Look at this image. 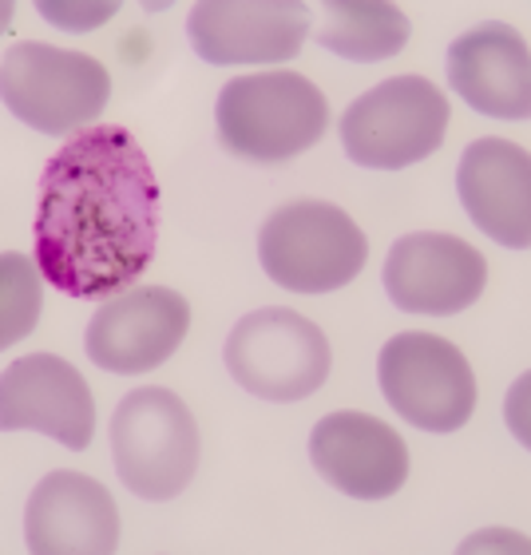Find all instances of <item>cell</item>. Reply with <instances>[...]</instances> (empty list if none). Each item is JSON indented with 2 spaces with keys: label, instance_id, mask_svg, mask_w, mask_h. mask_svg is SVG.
<instances>
[{
  "label": "cell",
  "instance_id": "1",
  "mask_svg": "<svg viewBox=\"0 0 531 555\" xmlns=\"http://www.w3.org/2000/svg\"><path fill=\"white\" fill-rule=\"evenodd\" d=\"M159 243V183L131 131L83 128L48 159L36 203V267L76 301L124 294Z\"/></svg>",
  "mask_w": 531,
  "mask_h": 555
},
{
  "label": "cell",
  "instance_id": "2",
  "mask_svg": "<svg viewBox=\"0 0 531 555\" xmlns=\"http://www.w3.org/2000/svg\"><path fill=\"white\" fill-rule=\"evenodd\" d=\"M219 143L243 163H289L329 131V100L298 72L234 76L215 104Z\"/></svg>",
  "mask_w": 531,
  "mask_h": 555
},
{
  "label": "cell",
  "instance_id": "3",
  "mask_svg": "<svg viewBox=\"0 0 531 555\" xmlns=\"http://www.w3.org/2000/svg\"><path fill=\"white\" fill-rule=\"evenodd\" d=\"M370 238L337 203L298 198L277 207L258 231V262L289 294H329L365 270Z\"/></svg>",
  "mask_w": 531,
  "mask_h": 555
},
{
  "label": "cell",
  "instance_id": "4",
  "mask_svg": "<svg viewBox=\"0 0 531 555\" xmlns=\"http://www.w3.org/2000/svg\"><path fill=\"white\" fill-rule=\"evenodd\" d=\"M0 100L24 128L76 135L104 116L112 76L88 52L21 40L0 60Z\"/></svg>",
  "mask_w": 531,
  "mask_h": 555
},
{
  "label": "cell",
  "instance_id": "5",
  "mask_svg": "<svg viewBox=\"0 0 531 555\" xmlns=\"http://www.w3.org/2000/svg\"><path fill=\"white\" fill-rule=\"evenodd\" d=\"M116 476L139 500H174L198 468V425L183 397L159 385L128 393L112 413Z\"/></svg>",
  "mask_w": 531,
  "mask_h": 555
},
{
  "label": "cell",
  "instance_id": "6",
  "mask_svg": "<svg viewBox=\"0 0 531 555\" xmlns=\"http://www.w3.org/2000/svg\"><path fill=\"white\" fill-rule=\"evenodd\" d=\"M222 361L246 393L289 405L313 397L329 382L334 353L310 318L286 306H266L234 322Z\"/></svg>",
  "mask_w": 531,
  "mask_h": 555
},
{
  "label": "cell",
  "instance_id": "7",
  "mask_svg": "<svg viewBox=\"0 0 531 555\" xmlns=\"http://www.w3.org/2000/svg\"><path fill=\"white\" fill-rule=\"evenodd\" d=\"M449 131V95L425 76H393L341 116V147L358 167L401 171L428 159Z\"/></svg>",
  "mask_w": 531,
  "mask_h": 555
},
{
  "label": "cell",
  "instance_id": "8",
  "mask_svg": "<svg viewBox=\"0 0 531 555\" xmlns=\"http://www.w3.org/2000/svg\"><path fill=\"white\" fill-rule=\"evenodd\" d=\"M377 382L401 421L420 433H456L476 413V377L461 349L437 334H397L377 358Z\"/></svg>",
  "mask_w": 531,
  "mask_h": 555
},
{
  "label": "cell",
  "instance_id": "9",
  "mask_svg": "<svg viewBox=\"0 0 531 555\" xmlns=\"http://www.w3.org/2000/svg\"><path fill=\"white\" fill-rule=\"evenodd\" d=\"M313 33L306 0H195L186 40L215 68L286 64Z\"/></svg>",
  "mask_w": 531,
  "mask_h": 555
},
{
  "label": "cell",
  "instance_id": "10",
  "mask_svg": "<svg viewBox=\"0 0 531 555\" xmlns=\"http://www.w3.org/2000/svg\"><path fill=\"white\" fill-rule=\"evenodd\" d=\"M381 282L401 313L452 318L480 301L488 286V262L456 234L413 231L389 246Z\"/></svg>",
  "mask_w": 531,
  "mask_h": 555
},
{
  "label": "cell",
  "instance_id": "11",
  "mask_svg": "<svg viewBox=\"0 0 531 555\" xmlns=\"http://www.w3.org/2000/svg\"><path fill=\"white\" fill-rule=\"evenodd\" d=\"M191 330V306L179 289L139 286L104 301L88 322L83 349L100 370L116 377H139L159 370L183 346Z\"/></svg>",
  "mask_w": 531,
  "mask_h": 555
},
{
  "label": "cell",
  "instance_id": "12",
  "mask_svg": "<svg viewBox=\"0 0 531 555\" xmlns=\"http://www.w3.org/2000/svg\"><path fill=\"white\" fill-rule=\"evenodd\" d=\"M0 433H44L72 452L95 437V397L56 353H28L0 373Z\"/></svg>",
  "mask_w": 531,
  "mask_h": 555
},
{
  "label": "cell",
  "instance_id": "13",
  "mask_svg": "<svg viewBox=\"0 0 531 555\" xmlns=\"http://www.w3.org/2000/svg\"><path fill=\"white\" fill-rule=\"evenodd\" d=\"M310 461L325 485L353 500H389L409 480L401 433L370 413H329L310 433Z\"/></svg>",
  "mask_w": 531,
  "mask_h": 555
},
{
  "label": "cell",
  "instance_id": "14",
  "mask_svg": "<svg viewBox=\"0 0 531 555\" xmlns=\"http://www.w3.org/2000/svg\"><path fill=\"white\" fill-rule=\"evenodd\" d=\"M24 544L33 555H112L119 547V508L95 476H44L24 508Z\"/></svg>",
  "mask_w": 531,
  "mask_h": 555
},
{
  "label": "cell",
  "instance_id": "15",
  "mask_svg": "<svg viewBox=\"0 0 531 555\" xmlns=\"http://www.w3.org/2000/svg\"><path fill=\"white\" fill-rule=\"evenodd\" d=\"M456 191L492 243L531 250V155L511 139H476L456 167Z\"/></svg>",
  "mask_w": 531,
  "mask_h": 555
},
{
  "label": "cell",
  "instance_id": "16",
  "mask_svg": "<svg viewBox=\"0 0 531 555\" xmlns=\"http://www.w3.org/2000/svg\"><path fill=\"white\" fill-rule=\"evenodd\" d=\"M449 83L492 119H531V48L511 24L488 21L449 44Z\"/></svg>",
  "mask_w": 531,
  "mask_h": 555
},
{
  "label": "cell",
  "instance_id": "17",
  "mask_svg": "<svg viewBox=\"0 0 531 555\" xmlns=\"http://www.w3.org/2000/svg\"><path fill=\"white\" fill-rule=\"evenodd\" d=\"M322 24L313 40L353 64H381L409 44L413 24L393 0H318Z\"/></svg>",
  "mask_w": 531,
  "mask_h": 555
},
{
  "label": "cell",
  "instance_id": "18",
  "mask_svg": "<svg viewBox=\"0 0 531 555\" xmlns=\"http://www.w3.org/2000/svg\"><path fill=\"white\" fill-rule=\"evenodd\" d=\"M44 310V274L33 258L0 255V349H12L16 341L33 334Z\"/></svg>",
  "mask_w": 531,
  "mask_h": 555
},
{
  "label": "cell",
  "instance_id": "19",
  "mask_svg": "<svg viewBox=\"0 0 531 555\" xmlns=\"http://www.w3.org/2000/svg\"><path fill=\"white\" fill-rule=\"evenodd\" d=\"M124 0H36V12L60 33H95L119 12Z\"/></svg>",
  "mask_w": 531,
  "mask_h": 555
},
{
  "label": "cell",
  "instance_id": "20",
  "mask_svg": "<svg viewBox=\"0 0 531 555\" xmlns=\"http://www.w3.org/2000/svg\"><path fill=\"white\" fill-rule=\"evenodd\" d=\"M504 421L508 433L531 452V370L520 373V382H511L508 397H504Z\"/></svg>",
  "mask_w": 531,
  "mask_h": 555
},
{
  "label": "cell",
  "instance_id": "21",
  "mask_svg": "<svg viewBox=\"0 0 531 555\" xmlns=\"http://www.w3.org/2000/svg\"><path fill=\"white\" fill-rule=\"evenodd\" d=\"M12 12H16V0H0V36L9 33V24H12Z\"/></svg>",
  "mask_w": 531,
  "mask_h": 555
},
{
  "label": "cell",
  "instance_id": "22",
  "mask_svg": "<svg viewBox=\"0 0 531 555\" xmlns=\"http://www.w3.org/2000/svg\"><path fill=\"white\" fill-rule=\"evenodd\" d=\"M171 4H174V0H139V9H143V12H167Z\"/></svg>",
  "mask_w": 531,
  "mask_h": 555
}]
</instances>
